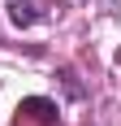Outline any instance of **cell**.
<instances>
[{
    "instance_id": "6da1fadb",
    "label": "cell",
    "mask_w": 121,
    "mask_h": 126,
    "mask_svg": "<svg viewBox=\"0 0 121 126\" xmlns=\"http://www.w3.org/2000/svg\"><path fill=\"white\" fill-rule=\"evenodd\" d=\"M13 126H60V113H56V104H52V100L30 96V100H22V104H17Z\"/></svg>"
},
{
    "instance_id": "7a4b0ae2",
    "label": "cell",
    "mask_w": 121,
    "mask_h": 126,
    "mask_svg": "<svg viewBox=\"0 0 121 126\" xmlns=\"http://www.w3.org/2000/svg\"><path fill=\"white\" fill-rule=\"evenodd\" d=\"M39 17H43V4L39 0H13L9 4V22L13 26H35Z\"/></svg>"
}]
</instances>
